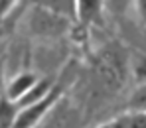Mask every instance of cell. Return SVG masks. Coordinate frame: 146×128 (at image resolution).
Segmentation results:
<instances>
[{
    "mask_svg": "<svg viewBox=\"0 0 146 128\" xmlns=\"http://www.w3.org/2000/svg\"><path fill=\"white\" fill-rule=\"evenodd\" d=\"M57 101V93L51 91L46 99H42L36 104H30V106H24V108H18V114H16V120L12 128H34L48 112L49 108L55 104Z\"/></svg>",
    "mask_w": 146,
    "mask_h": 128,
    "instance_id": "1",
    "label": "cell"
},
{
    "mask_svg": "<svg viewBox=\"0 0 146 128\" xmlns=\"http://www.w3.org/2000/svg\"><path fill=\"white\" fill-rule=\"evenodd\" d=\"M36 81H38V77L34 75V73H30V71L18 73L16 77H12L10 83L6 85V93H4V97H6L8 101H12V102H18L26 93L34 87Z\"/></svg>",
    "mask_w": 146,
    "mask_h": 128,
    "instance_id": "2",
    "label": "cell"
},
{
    "mask_svg": "<svg viewBox=\"0 0 146 128\" xmlns=\"http://www.w3.org/2000/svg\"><path fill=\"white\" fill-rule=\"evenodd\" d=\"M51 91H53V81L48 79V77H42V79H38L34 83V87L26 93L24 97L16 102V106L18 108H24V106H30V104H36V102L42 101V99H46Z\"/></svg>",
    "mask_w": 146,
    "mask_h": 128,
    "instance_id": "3",
    "label": "cell"
},
{
    "mask_svg": "<svg viewBox=\"0 0 146 128\" xmlns=\"http://www.w3.org/2000/svg\"><path fill=\"white\" fill-rule=\"evenodd\" d=\"M18 114L16 102L8 101L4 95H0V128H12Z\"/></svg>",
    "mask_w": 146,
    "mask_h": 128,
    "instance_id": "4",
    "label": "cell"
},
{
    "mask_svg": "<svg viewBox=\"0 0 146 128\" xmlns=\"http://www.w3.org/2000/svg\"><path fill=\"white\" fill-rule=\"evenodd\" d=\"M121 120H122V128H146V112L122 116Z\"/></svg>",
    "mask_w": 146,
    "mask_h": 128,
    "instance_id": "5",
    "label": "cell"
},
{
    "mask_svg": "<svg viewBox=\"0 0 146 128\" xmlns=\"http://www.w3.org/2000/svg\"><path fill=\"white\" fill-rule=\"evenodd\" d=\"M16 6V2H8V0H2L0 2V18H4V14L6 12H10L12 8Z\"/></svg>",
    "mask_w": 146,
    "mask_h": 128,
    "instance_id": "6",
    "label": "cell"
}]
</instances>
